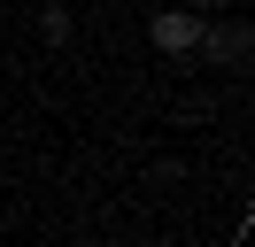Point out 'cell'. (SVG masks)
<instances>
[{
	"mask_svg": "<svg viewBox=\"0 0 255 247\" xmlns=\"http://www.w3.org/2000/svg\"><path fill=\"white\" fill-rule=\"evenodd\" d=\"M186 8H232V0H186Z\"/></svg>",
	"mask_w": 255,
	"mask_h": 247,
	"instance_id": "7a4b0ae2",
	"label": "cell"
},
{
	"mask_svg": "<svg viewBox=\"0 0 255 247\" xmlns=\"http://www.w3.org/2000/svg\"><path fill=\"white\" fill-rule=\"evenodd\" d=\"M201 39H209V23H201V15L186 8V0L155 15V46H162V54H193V46H201Z\"/></svg>",
	"mask_w": 255,
	"mask_h": 247,
	"instance_id": "6da1fadb",
	"label": "cell"
},
{
	"mask_svg": "<svg viewBox=\"0 0 255 247\" xmlns=\"http://www.w3.org/2000/svg\"><path fill=\"white\" fill-rule=\"evenodd\" d=\"M0 15H8V8H0Z\"/></svg>",
	"mask_w": 255,
	"mask_h": 247,
	"instance_id": "3957f363",
	"label": "cell"
}]
</instances>
